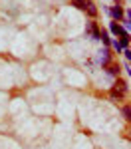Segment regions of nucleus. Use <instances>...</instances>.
I'll list each match as a JSON object with an SVG mask.
<instances>
[{
    "mask_svg": "<svg viewBox=\"0 0 131 149\" xmlns=\"http://www.w3.org/2000/svg\"><path fill=\"white\" fill-rule=\"evenodd\" d=\"M125 92H127V84H125V81H119L117 86L111 90V100H113V102H121L123 95H125Z\"/></svg>",
    "mask_w": 131,
    "mask_h": 149,
    "instance_id": "f257e3e1",
    "label": "nucleus"
},
{
    "mask_svg": "<svg viewBox=\"0 0 131 149\" xmlns=\"http://www.w3.org/2000/svg\"><path fill=\"white\" fill-rule=\"evenodd\" d=\"M97 62H99L101 66H107V62H109V52H107V50H99V52H97Z\"/></svg>",
    "mask_w": 131,
    "mask_h": 149,
    "instance_id": "f03ea898",
    "label": "nucleus"
},
{
    "mask_svg": "<svg viewBox=\"0 0 131 149\" xmlns=\"http://www.w3.org/2000/svg\"><path fill=\"white\" fill-rule=\"evenodd\" d=\"M109 30H111V34H115V36H123V34H127L121 26H119L117 22H111V26H109Z\"/></svg>",
    "mask_w": 131,
    "mask_h": 149,
    "instance_id": "7ed1b4c3",
    "label": "nucleus"
},
{
    "mask_svg": "<svg viewBox=\"0 0 131 149\" xmlns=\"http://www.w3.org/2000/svg\"><path fill=\"white\" fill-rule=\"evenodd\" d=\"M111 16H113V18H115V20H121V16H123V10H121V6H113V8H111Z\"/></svg>",
    "mask_w": 131,
    "mask_h": 149,
    "instance_id": "20e7f679",
    "label": "nucleus"
},
{
    "mask_svg": "<svg viewBox=\"0 0 131 149\" xmlns=\"http://www.w3.org/2000/svg\"><path fill=\"white\" fill-rule=\"evenodd\" d=\"M85 12H87V14H89L91 18H94L95 14H97V8H95L94 2H87V4H85Z\"/></svg>",
    "mask_w": 131,
    "mask_h": 149,
    "instance_id": "39448f33",
    "label": "nucleus"
},
{
    "mask_svg": "<svg viewBox=\"0 0 131 149\" xmlns=\"http://www.w3.org/2000/svg\"><path fill=\"white\" fill-rule=\"evenodd\" d=\"M85 4H87L85 0H73V6H76L78 10H85Z\"/></svg>",
    "mask_w": 131,
    "mask_h": 149,
    "instance_id": "423d86ee",
    "label": "nucleus"
},
{
    "mask_svg": "<svg viewBox=\"0 0 131 149\" xmlns=\"http://www.w3.org/2000/svg\"><path fill=\"white\" fill-rule=\"evenodd\" d=\"M107 72H109L111 76H119V70L115 68V66H107Z\"/></svg>",
    "mask_w": 131,
    "mask_h": 149,
    "instance_id": "0eeeda50",
    "label": "nucleus"
},
{
    "mask_svg": "<svg viewBox=\"0 0 131 149\" xmlns=\"http://www.w3.org/2000/svg\"><path fill=\"white\" fill-rule=\"evenodd\" d=\"M123 115H125V119H129V115H131V111H129V105H125V107H123Z\"/></svg>",
    "mask_w": 131,
    "mask_h": 149,
    "instance_id": "6e6552de",
    "label": "nucleus"
},
{
    "mask_svg": "<svg viewBox=\"0 0 131 149\" xmlns=\"http://www.w3.org/2000/svg\"><path fill=\"white\" fill-rule=\"evenodd\" d=\"M111 46L115 48V50H117V52H121V46H119V42H117V40H115V42H111Z\"/></svg>",
    "mask_w": 131,
    "mask_h": 149,
    "instance_id": "1a4fd4ad",
    "label": "nucleus"
},
{
    "mask_svg": "<svg viewBox=\"0 0 131 149\" xmlns=\"http://www.w3.org/2000/svg\"><path fill=\"white\" fill-rule=\"evenodd\" d=\"M123 54H125V60H129V58H131V52H129V50H123Z\"/></svg>",
    "mask_w": 131,
    "mask_h": 149,
    "instance_id": "9d476101",
    "label": "nucleus"
}]
</instances>
